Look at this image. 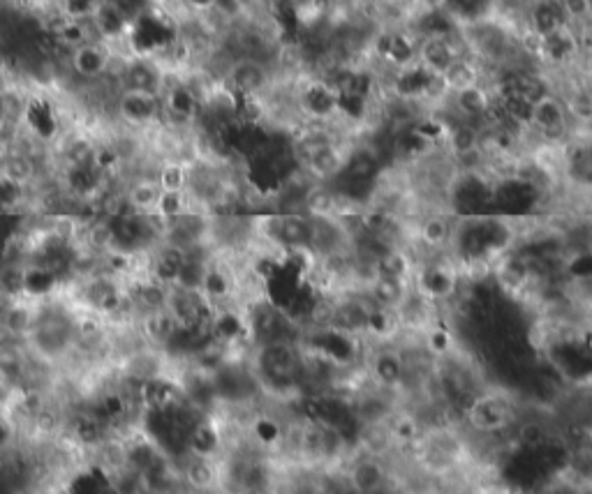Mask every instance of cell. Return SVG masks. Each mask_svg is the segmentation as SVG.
<instances>
[{
	"label": "cell",
	"instance_id": "obj_3",
	"mask_svg": "<svg viewBox=\"0 0 592 494\" xmlns=\"http://www.w3.org/2000/svg\"><path fill=\"white\" fill-rule=\"evenodd\" d=\"M190 162L163 160L155 169V181L163 192H188Z\"/></svg>",
	"mask_w": 592,
	"mask_h": 494
},
{
	"label": "cell",
	"instance_id": "obj_2",
	"mask_svg": "<svg viewBox=\"0 0 592 494\" xmlns=\"http://www.w3.org/2000/svg\"><path fill=\"white\" fill-rule=\"evenodd\" d=\"M160 185L155 176H136L123 182V199H126L127 213L151 215L155 213L157 201H160Z\"/></svg>",
	"mask_w": 592,
	"mask_h": 494
},
{
	"label": "cell",
	"instance_id": "obj_1",
	"mask_svg": "<svg viewBox=\"0 0 592 494\" xmlns=\"http://www.w3.org/2000/svg\"><path fill=\"white\" fill-rule=\"evenodd\" d=\"M111 53L107 42H81L70 51V74L77 86L95 84L111 70Z\"/></svg>",
	"mask_w": 592,
	"mask_h": 494
}]
</instances>
